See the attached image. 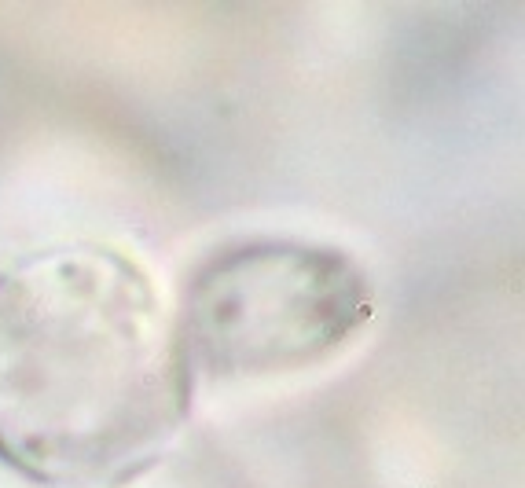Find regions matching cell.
<instances>
[{
  "instance_id": "cell-2",
  "label": "cell",
  "mask_w": 525,
  "mask_h": 488,
  "mask_svg": "<svg viewBox=\"0 0 525 488\" xmlns=\"http://www.w3.org/2000/svg\"><path fill=\"white\" fill-rule=\"evenodd\" d=\"M368 320V276L345 250L254 239L195 268L176 334L191 374L257 382L331 360Z\"/></svg>"
},
{
  "instance_id": "cell-1",
  "label": "cell",
  "mask_w": 525,
  "mask_h": 488,
  "mask_svg": "<svg viewBox=\"0 0 525 488\" xmlns=\"http://www.w3.org/2000/svg\"><path fill=\"white\" fill-rule=\"evenodd\" d=\"M176 316L136 257L59 242L0 265V459L48 488L151 466L191 400Z\"/></svg>"
}]
</instances>
